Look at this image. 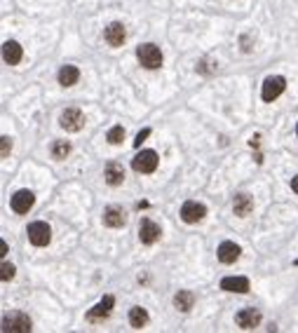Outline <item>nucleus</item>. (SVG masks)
Listing matches in <instances>:
<instances>
[{
  "instance_id": "6e6552de",
  "label": "nucleus",
  "mask_w": 298,
  "mask_h": 333,
  "mask_svg": "<svg viewBox=\"0 0 298 333\" xmlns=\"http://www.w3.org/2000/svg\"><path fill=\"white\" fill-rule=\"evenodd\" d=\"M204 213H207V209H204V204H200V202H186L183 207H181V218H183V223H200L204 218Z\"/></svg>"
},
{
  "instance_id": "cd10ccee",
  "label": "nucleus",
  "mask_w": 298,
  "mask_h": 333,
  "mask_svg": "<svg viewBox=\"0 0 298 333\" xmlns=\"http://www.w3.org/2000/svg\"><path fill=\"white\" fill-rule=\"evenodd\" d=\"M0 253H2V256L7 253V242L5 240H0Z\"/></svg>"
},
{
  "instance_id": "ddd939ff",
  "label": "nucleus",
  "mask_w": 298,
  "mask_h": 333,
  "mask_svg": "<svg viewBox=\"0 0 298 333\" xmlns=\"http://www.w3.org/2000/svg\"><path fill=\"white\" fill-rule=\"evenodd\" d=\"M21 56H24V50H21V45H19V42L7 40L5 45H2V59H5V64L14 66V64H19V61H21Z\"/></svg>"
},
{
  "instance_id": "f8f14e48",
  "label": "nucleus",
  "mask_w": 298,
  "mask_h": 333,
  "mask_svg": "<svg viewBox=\"0 0 298 333\" xmlns=\"http://www.w3.org/2000/svg\"><path fill=\"white\" fill-rule=\"evenodd\" d=\"M240 253H242V249H240L235 242H223V244L218 246V261L226 263V265H230V263H235V261L240 258Z\"/></svg>"
},
{
  "instance_id": "423d86ee",
  "label": "nucleus",
  "mask_w": 298,
  "mask_h": 333,
  "mask_svg": "<svg viewBox=\"0 0 298 333\" xmlns=\"http://www.w3.org/2000/svg\"><path fill=\"white\" fill-rule=\"evenodd\" d=\"M59 124L66 129V132H80L85 127V115L78 108H66L61 115H59Z\"/></svg>"
},
{
  "instance_id": "a211bd4d",
  "label": "nucleus",
  "mask_w": 298,
  "mask_h": 333,
  "mask_svg": "<svg viewBox=\"0 0 298 333\" xmlns=\"http://www.w3.org/2000/svg\"><path fill=\"white\" fill-rule=\"evenodd\" d=\"M104 178H106L108 186H120L122 181H124V169H122L120 164L110 162L108 167H106V172H104Z\"/></svg>"
},
{
  "instance_id": "b1692460",
  "label": "nucleus",
  "mask_w": 298,
  "mask_h": 333,
  "mask_svg": "<svg viewBox=\"0 0 298 333\" xmlns=\"http://www.w3.org/2000/svg\"><path fill=\"white\" fill-rule=\"evenodd\" d=\"M14 277V265L12 263H2V281H10Z\"/></svg>"
},
{
  "instance_id": "4468645a",
  "label": "nucleus",
  "mask_w": 298,
  "mask_h": 333,
  "mask_svg": "<svg viewBox=\"0 0 298 333\" xmlns=\"http://www.w3.org/2000/svg\"><path fill=\"white\" fill-rule=\"evenodd\" d=\"M124 26H122L120 21H113V24H108L106 26V33H104V38H106V42L108 45H113V47H120L122 42H124Z\"/></svg>"
},
{
  "instance_id": "f03ea898",
  "label": "nucleus",
  "mask_w": 298,
  "mask_h": 333,
  "mask_svg": "<svg viewBox=\"0 0 298 333\" xmlns=\"http://www.w3.org/2000/svg\"><path fill=\"white\" fill-rule=\"evenodd\" d=\"M2 331L7 333H28L31 331V319L24 312H10L2 317Z\"/></svg>"
},
{
  "instance_id": "9d476101",
  "label": "nucleus",
  "mask_w": 298,
  "mask_h": 333,
  "mask_svg": "<svg viewBox=\"0 0 298 333\" xmlns=\"http://www.w3.org/2000/svg\"><path fill=\"white\" fill-rule=\"evenodd\" d=\"M113 305H115V298L113 296H104L99 303H96L89 312H87V319L89 321H101V319H106L110 315V310H113Z\"/></svg>"
},
{
  "instance_id": "412c9836",
  "label": "nucleus",
  "mask_w": 298,
  "mask_h": 333,
  "mask_svg": "<svg viewBox=\"0 0 298 333\" xmlns=\"http://www.w3.org/2000/svg\"><path fill=\"white\" fill-rule=\"evenodd\" d=\"M129 324H132L134 329H143V326L148 324V312H146L143 307H132V310H129Z\"/></svg>"
},
{
  "instance_id": "f257e3e1",
  "label": "nucleus",
  "mask_w": 298,
  "mask_h": 333,
  "mask_svg": "<svg viewBox=\"0 0 298 333\" xmlns=\"http://www.w3.org/2000/svg\"><path fill=\"white\" fill-rule=\"evenodd\" d=\"M136 59H139L141 66L148 68V70H155V68L162 66V52H160V47L153 45V42L139 45V47H136Z\"/></svg>"
},
{
  "instance_id": "a878e982",
  "label": "nucleus",
  "mask_w": 298,
  "mask_h": 333,
  "mask_svg": "<svg viewBox=\"0 0 298 333\" xmlns=\"http://www.w3.org/2000/svg\"><path fill=\"white\" fill-rule=\"evenodd\" d=\"M10 150H12V141H10L7 136H2V153H0V155H2V158H7V155H10Z\"/></svg>"
},
{
  "instance_id": "6ab92c4d",
  "label": "nucleus",
  "mask_w": 298,
  "mask_h": 333,
  "mask_svg": "<svg viewBox=\"0 0 298 333\" xmlns=\"http://www.w3.org/2000/svg\"><path fill=\"white\" fill-rule=\"evenodd\" d=\"M78 80H80V70L75 66H64L59 70V85L61 87H73Z\"/></svg>"
},
{
  "instance_id": "20e7f679",
  "label": "nucleus",
  "mask_w": 298,
  "mask_h": 333,
  "mask_svg": "<svg viewBox=\"0 0 298 333\" xmlns=\"http://www.w3.org/2000/svg\"><path fill=\"white\" fill-rule=\"evenodd\" d=\"M286 89V80L282 78V75H270V78H265V82H263V89H261V96H263V101L265 104H270V101H275L280 94Z\"/></svg>"
},
{
  "instance_id": "39448f33",
  "label": "nucleus",
  "mask_w": 298,
  "mask_h": 333,
  "mask_svg": "<svg viewBox=\"0 0 298 333\" xmlns=\"http://www.w3.org/2000/svg\"><path fill=\"white\" fill-rule=\"evenodd\" d=\"M28 240H31L33 246H47L50 240H52V228L47 226V223H42V221L31 223L28 226Z\"/></svg>"
},
{
  "instance_id": "dca6fc26",
  "label": "nucleus",
  "mask_w": 298,
  "mask_h": 333,
  "mask_svg": "<svg viewBox=\"0 0 298 333\" xmlns=\"http://www.w3.org/2000/svg\"><path fill=\"white\" fill-rule=\"evenodd\" d=\"M251 209H254V200H251L246 193L235 195V200H232V211L237 213V216H249Z\"/></svg>"
},
{
  "instance_id": "4be33fe9",
  "label": "nucleus",
  "mask_w": 298,
  "mask_h": 333,
  "mask_svg": "<svg viewBox=\"0 0 298 333\" xmlns=\"http://www.w3.org/2000/svg\"><path fill=\"white\" fill-rule=\"evenodd\" d=\"M70 153V143L68 141H54L52 143V158L54 160H66Z\"/></svg>"
},
{
  "instance_id": "393cba45",
  "label": "nucleus",
  "mask_w": 298,
  "mask_h": 333,
  "mask_svg": "<svg viewBox=\"0 0 298 333\" xmlns=\"http://www.w3.org/2000/svg\"><path fill=\"white\" fill-rule=\"evenodd\" d=\"M148 134H150V129H148V127H146V129H141V132L136 134V141H134V146H136V148L141 146V143H143V141L148 139Z\"/></svg>"
},
{
  "instance_id": "7ed1b4c3",
  "label": "nucleus",
  "mask_w": 298,
  "mask_h": 333,
  "mask_svg": "<svg viewBox=\"0 0 298 333\" xmlns=\"http://www.w3.org/2000/svg\"><path fill=\"white\" fill-rule=\"evenodd\" d=\"M158 162H160V158H158L155 150H141L132 160V169L139 174H153L158 169Z\"/></svg>"
},
{
  "instance_id": "9b49d317",
  "label": "nucleus",
  "mask_w": 298,
  "mask_h": 333,
  "mask_svg": "<svg viewBox=\"0 0 298 333\" xmlns=\"http://www.w3.org/2000/svg\"><path fill=\"white\" fill-rule=\"evenodd\" d=\"M235 321H237V326H240V329H244V331L256 329L258 324H261V312H258V310H254V307H246V310H242V312H237Z\"/></svg>"
},
{
  "instance_id": "c85d7f7f",
  "label": "nucleus",
  "mask_w": 298,
  "mask_h": 333,
  "mask_svg": "<svg viewBox=\"0 0 298 333\" xmlns=\"http://www.w3.org/2000/svg\"><path fill=\"white\" fill-rule=\"evenodd\" d=\"M296 134H298V124H296Z\"/></svg>"
},
{
  "instance_id": "0eeeda50",
  "label": "nucleus",
  "mask_w": 298,
  "mask_h": 333,
  "mask_svg": "<svg viewBox=\"0 0 298 333\" xmlns=\"http://www.w3.org/2000/svg\"><path fill=\"white\" fill-rule=\"evenodd\" d=\"M33 202H35V195L26 190V188H21V190H17L12 195V211L14 213H28L31 211V207H33Z\"/></svg>"
},
{
  "instance_id": "f3484780",
  "label": "nucleus",
  "mask_w": 298,
  "mask_h": 333,
  "mask_svg": "<svg viewBox=\"0 0 298 333\" xmlns=\"http://www.w3.org/2000/svg\"><path fill=\"white\" fill-rule=\"evenodd\" d=\"M124 211H122L120 207H108L106 211H104V223L108 228H122L124 226Z\"/></svg>"
},
{
  "instance_id": "aec40b11",
  "label": "nucleus",
  "mask_w": 298,
  "mask_h": 333,
  "mask_svg": "<svg viewBox=\"0 0 298 333\" xmlns=\"http://www.w3.org/2000/svg\"><path fill=\"white\" fill-rule=\"evenodd\" d=\"M174 305H176V310H181V312H188L190 307L195 305V296L190 291H178L176 296H174Z\"/></svg>"
},
{
  "instance_id": "1a4fd4ad",
  "label": "nucleus",
  "mask_w": 298,
  "mask_h": 333,
  "mask_svg": "<svg viewBox=\"0 0 298 333\" xmlns=\"http://www.w3.org/2000/svg\"><path fill=\"white\" fill-rule=\"evenodd\" d=\"M160 226L155 223V221H150V218H143L141 223H139V240L143 242V244H155V242L160 240Z\"/></svg>"
},
{
  "instance_id": "5701e85b",
  "label": "nucleus",
  "mask_w": 298,
  "mask_h": 333,
  "mask_svg": "<svg viewBox=\"0 0 298 333\" xmlns=\"http://www.w3.org/2000/svg\"><path fill=\"white\" fill-rule=\"evenodd\" d=\"M106 139H108V143L118 146V143H122V139H124V129H122L120 124H118V127H113V129L106 134Z\"/></svg>"
},
{
  "instance_id": "c756f323",
  "label": "nucleus",
  "mask_w": 298,
  "mask_h": 333,
  "mask_svg": "<svg viewBox=\"0 0 298 333\" xmlns=\"http://www.w3.org/2000/svg\"><path fill=\"white\" fill-rule=\"evenodd\" d=\"M296 265H298V261H296Z\"/></svg>"
},
{
  "instance_id": "bb28decb",
  "label": "nucleus",
  "mask_w": 298,
  "mask_h": 333,
  "mask_svg": "<svg viewBox=\"0 0 298 333\" xmlns=\"http://www.w3.org/2000/svg\"><path fill=\"white\" fill-rule=\"evenodd\" d=\"M291 188H294V193L298 195V174L294 176V178H291Z\"/></svg>"
},
{
  "instance_id": "2eb2a0df",
  "label": "nucleus",
  "mask_w": 298,
  "mask_h": 333,
  "mask_svg": "<svg viewBox=\"0 0 298 333\" xmlns=\"http://www.w3.org/2000/svg\"><path fill=\"white\" fill-rule=\"evenodd\" d=\"M221 289L230 293H246L249 291V280L246 277H223L221 280Z\"/></svg>"
}]
</instances>
